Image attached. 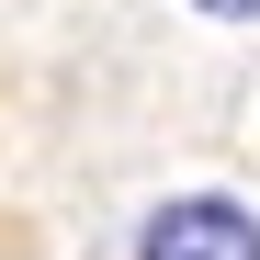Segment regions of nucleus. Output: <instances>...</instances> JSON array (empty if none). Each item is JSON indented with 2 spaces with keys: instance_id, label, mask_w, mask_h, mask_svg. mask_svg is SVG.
Here are the masks:
<instances>
[{
  "instance_id": "obj_1",
  "label": "nucleus",
  "mask_w": 260,
  "mask_h": 260,
  "mask_svg": "<svg viewBox=\"0 0 260 260\" xmlns=\"http://www.w3.org/2000/svg\"><path fill=\"white\" fill-rule=\"evenodd\" d=\"M136 260H260V215L238 192H170V204H147Z\"/></svg>"
},
{
  "instance_id": "obj_2",
  "label": "nucleus",
  "mask_w": 260,
  "mask_h": 260,
  "mask_svg": "<svg viewBox=\"0 0 260 260\" xmlns=\"http://www.w3.org/2000/svg\"><path fill=\"white\" fill-rule=\"evenodd\" d=\"M192 12H215V23H260V0H192Z\"/></svg>"
},
{
  "instance_id": "obj_3",
  "label": "nucleus",
  "mask_w": 260,
  "mask_h": 260,
  "mask_svg": "<svg viewBox=\"0 0 260 260\" xmlns=\"http://www.w3.org/2000/svg\"><path fill=\"white\" fill-rule=\"evenodd\" d=\"M0 260H23V249H12V238H0Z\"/></svg>"
}]
</instances>
